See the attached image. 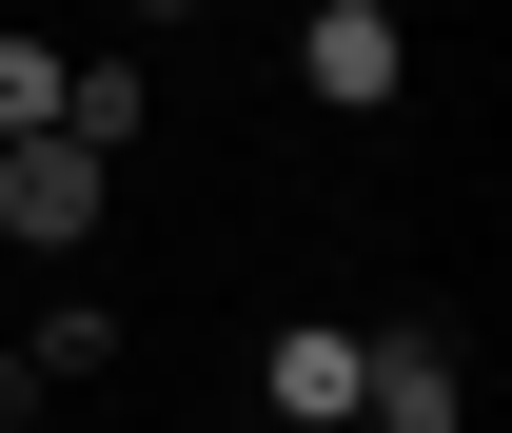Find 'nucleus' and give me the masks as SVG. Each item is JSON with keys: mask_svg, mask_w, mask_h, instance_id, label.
<instances>
[{"mask_svg": "<svg viewBox=\"0 0 512 433\" xmlns=\"http://www.w3.org/2000/svg\"><path fill=\"white\" fill-rule=\"evenodd\" d=\"M0 237L79 256V237H99V158H79V138H0Z\"/></svg>", "mask_w": 512, "mask_h": 433, "instance_id": "nucleus-1", "label": "nucleus"}, {"mask_svg": "<svg viewBox=\"0 0 512 433\" xmlns=\"http://www.w3.org/2000/svg\"><path fill=\"white\" fill-rule=\"evenodd\" d=\"M355 374H375V335H335V315H296V335L256 355V394H276L296 433H335V414H355Z\"/></svg>", "mask_w": 512, "mask_h": 433, "instance_id": "nucleus-2", "label": "nucleus"}, {"mask_svg": "<svg viewBox=\"0 0 512 433\" xmlns=\"http://www.w3.org/2000/svg\"><path fill=\"white\" fill-rule=\"evenodd\" d=\"M296 79H316L335 119H375V99H394V20H335V0H316V40H296Z\"/></svg>", "mask_w": 512, "mask_h": 433, "instance_id": "nucleus-3", "label": "nucleus"}, {"mask_svg": "<svg viewBox=\"0 0 512 433\" xmlns=\"http://www.w3.org/2000/svg\"><path fill=\"white\" fill-rule=\"evenodd\" d=\"M0 138H60V40L0 20Z\"/></svg>", "mask_w": 512, "mask_h": 433, "instance_id": "nucleus-4", "label": "nucleus"}, {"mask_svg": "<svg viewBox=\"0 0 512 433\" xmlns=\"http://www.w3.org/2000/svg\"><path fill=\"white\" fill-rule=\"evenodd\" d=\"M20 374H40V394H60V374H119V315H79V296H60V315H40V355H20Z\"/></svg>", "mask_w": 512, "mask_h": 433, "instance_id": "nucleus-5", "label": "nucleus"}, {"mask_svg": "<svg viewBox=\"0 0 512 433\" xmlns=\"http://www.w3.org/2000/svg\"><path fill=\"white\" fill-rule=\"evenodd\" d=\"M335 20H394V0H335Z\"/></svg>", "mask_w": 512, "mask_h": 433, "instance_id": "nucleus-6", "label": "nucleus"}, {"mask_svg": "<svg viewBox=\"0 0 512 433\" xmlns=\"http://www.w3.org/2000/svg\"><path fill=\"white\" fill-rule=\"evenodd\" d=\"M138 20H197V0H138Z\"/></svg>", "mask_w": 512, "mask_h": 433, "instance_id": "nucleus-7", "label": "nucleus"}, {"mask_svg": "<svg viewBox=\"0 0 512 433\" xmlns=\"http://www.w3.org/2000/svg\"><path fill=\"white\" fill-rule=\"evenodd\" d=\"M335 433H355V414H335Z\"/></svg>", "mask_w": 512, "mask_h": 433, "instance_id": "nucleus-8", "label": "nucleus"}]
</instances>
